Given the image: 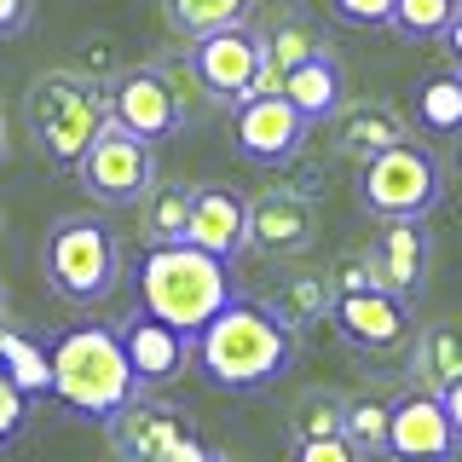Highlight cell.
Instances as JSON below:
<instances>
[{
    "instance_id": "cell-1",
    "label": "cell",
    "mask_w": 462,
    "mask_h": 462,
    "mask_svg": "<svg viewBox=\"0 0 462 462\" xmlns=\"http://www.w3.org/2000/svg\"><path fill=\"white\" fill-rule=\"evenodd\" d=\"M197 375L220 393H260V387L283 382L300 358V329L278 318L272 300L231 295L208 324L197 329Z\"/></svg>"
},
{
    "instance_id": "cell-2",
    "label": "cell",
    "mask_w": 462,
    "mask_h": 462,
    "mask_svg": "<svg viewBox=\"0 0 462 462\" xmlns=\"http://www.w3.org/2000/svg\"><path fill=\"white\" fill-rule=\"evenodd\" d=\"M231 295H237L231 260L197 249V243H151L139 260V307L168 318L185 336H197Z\"/></svg>"
},
{
    "instance_id": "cell-3",
    "label": "cell",
    "mask_w": 462,
    "mask_h": 462,
    "mask_svg": "<svg viewBox=\"0 0 462 462\" xmlns=\"http://www.w3.org/2000/svg\"><path fill=\"white\" fill-rule=\"evenodd\" d=\"M144 393L134 365H127V346L110 324H81L69 336H58L52 346V399H64L76 416L93 422H116Z\"/></svg>"
},
{
    "instance_id": "cell-4",
    "label": "cell",
    "mask_w": 462,
    "mask_h": 462,
    "mask_svg": "<svg viewBox=\"0 0 462 462\" xmlns=\"http://www.w3.org/2000/svg\"><path fill=\"white\" fill-rule=\"evenodd\" d=\"M23 116H29V134H35L41 156L52 168H76L87 144L110 127V93L105 81L81 76V69H47L29 87Z\"/></svg>"
},
{
    "instance_id": "cell-5",
    "label": "cell",
    "mask_w": 462,
    "mask_h": 462,
    "mask_svg": "<svg viewBox=\"0 0 462 462\" xmlns=\"http://www.w3.org/2000/svg\"><path fill=\"white\" fill-rule=\"evenodd\" d=\"M41 278L69 307H98L122 283V243L98 214H64L41 243Z\"/></svg>"
},
{
    "instance_id": "cell-6",
    "label": "cell",
    "mask_w": 462,
    "mask_h": 462,
    "mask_svg": "<svg viewBox=\"0 0 462 462\" xmlns=\"http://www.w3.org/2000/svg\"><path fill=\"white\" fill-rule=\"evenodd\" d=\"M439 197H445V168L416 139H399L375 151L370 162H358V202L375 220H422L428 208H439Z\"/></svg>"
},
{
    "instance_id": "cell-7",
    "label": "cell",
    "mask_w": 462,
    "mask_h": 462,
    "mask_svg": "<svg viewBox=\"0 0 462 462\" xmlns=\"http://www.w3.org/2000/svg\"><path fill=\"white\" fill-rule=\"evenodd\" d=\"M185 81L191 76V64H134V69H116L105 81L110 93V122L127 127V134L162 144L185 127Z\"/></svg>"
},
{
    "instance_id": "cell-8",
    "label": "cell",
    "mask_w": 462,
    "mask_h": 462,
    "mask_svg": "<svg viewBox=\"0 0 462 462\" xmlns=\"http://www.w3.org/2000/svg\"><path fill=\"white\" fill-rule=\"evenodd\" d=\"M76 180H81V191L93 202H105V208H134L156 185V144L110 122L76 162Z\"/></svg>"
},
{
    "instance_id": "cell-9",
    "label": "cell",
    "mask_w": 462,
    "mask_h": 462,
    "mask_svg": "<svg viewBox=\"0 0 462 462\" xmlns=\"http://www.w3.org/2000/svg\"><path fill=\"white\" fill-rule=\"evenodd\" d=\"M185 64H191L197 87L214 105H243V98H254L260 69H266V41L249 23H231V29H214V35H197Z\"/></svg>"
},
{
    "instance_id": "cell-10",
    "label": "cell",
    "mask_w": 462,
    "mask_h": 462,
    "mask_svg": "<svg viewBox=\"0 0 462 462\" xmlns=\"http://www.w3.org/2000/svg\"><path fill=\"white\" fill-rule=\"evenodd\" d=\"M307 134H312V122L289 105L283 93H254V98H243V105H231V144L260 168L295 162Z\"/></svg>"
},
{
    "instance_id": "cell-11",
    "label": "cell",
    "mask_w": 462,
    "mask_h": 462,
    "mask_svg": "<svg viewBox=\"0 0 462 462\" xmlns=\"http://www.w3.org/2000/svg\"><path fill=\"white\" fill-rule=\"evenodd\" d=\"M462 439L451 428V411L433 387H404L387 416V457L393 462H457Z\"/></svg>"
},
{
    "instance_id": "cell-12",
    "label": "cell",
    "mask_w": 462,
    "mask_h": 462,
    "mask_svg": "<svg viewBox=\"0 0 462 462\" xmlns=\"http://www.w3.org/2000/svg\"><path fill=\"white\" fill-rule=\"evenodd\" d=\"M116 336H122V346H127V365H134L139 387H168L173 375L191 365V346H197V336L173 329L168 318H156L144 307L127 312L122 324H116Z\"/></svg>"
},
{
    "instance_id": "cell-13",
    "label": "cell",
    "mask_w": 462,
    "mask_h": 462,
    "mask_svg": "<svg viewBox=\"0 0 462 462\" xmlns=\"http://www.w3.org/2000/svg\"><path fill=\"white\" fill-rule=\"evenodd\" d=\"M336 336L346 346H365V353H387L411 336V300L393 295V289H358V295H336V312H329Z\"/></svg>"
},
{
    "instance_id": "cell-14",
    "label": "cell",
    "mask_w": 462,
    "mask_h": 462,
    "mask_svg": "<svg viewBox=\"0 0 462 462\" xmlns=\"http://www.w3.org/2000/svg\"><path fill=\"white\" fill-rule=\"evenodd\" d=\"M318 237V208L307 191H260L249 202V249L254 254H307Z\"/></svg>"
},
{
    "instance_id": "cell-15",
    "label": "cell",
    "mask_w": 462,
    "mask_h": 462,
    "mask_svg": "<svg viewBox=\"0 0 462 462\" xmlns=\"http://www.w3.org/2000/svg\"><path fill=\"white\" fill-rule=\"evenodd\" d=\"M428 260H433V237H428V226H422V220H382V237L370 243L375 283L411 300L416 289H422Z\"/></svg>"
},
{
    "instance_id": "cell-16",
    "label": "cell",
    "mask_w": 462,
    "mask_h": 462,
    "mask_svg": "<svg viewBox=\"0 0 462 462\" xmlns=\"http://www.w3.org/2000/svg\"><path fill=\"white\" fill-rule=\"evenodd\" d=\"M185 243H197V249H208L220 260H237L249 249V202L231 191V185H197Z\"/></svg>"
},
{
    "instance_id": "cell-17",
    "label": "cell",
    "mask_w": 462,
    "mask_h": 462,
    "mask_svg": "<svg viewBox=\"0 0 462 462\" xmlns=\"http://www.w3.org/2000/svg\"><path fill=\"white\" fill-rule=\"evenodd\" d=\"M283 98L295 105L307 122H324V116H336L341 105H346V69H341V58L336 52H318V58H307V64H295L283 76Z\"/></svg>"
},
{
    "instance_id": "cell-18",
    "label": "cell",
    "mask_w": 462,
    "mask_h": 462,
    "mask_svg": "<svg viewBox=\"0 0 462 462\" xmlns=\"http://www.w3.org/2000/svg\"><path fill=\"white\" fill-rule=\"evenodd\" d=\"M399 139H411V127H404V116L393 105H341L336 110V151L353 156V162H370L375 151H387Z\"/></svg>"
},
{
    "instance_id": "cell-19",
    "label": "cell",
    "mask_w": 462,
    "mask_h": 462,
    "mask_svg": "<svg viewBox=\"0 0 462 462\" xmlns=\"http://www.w3.org/2000/svg\"><path fill=\"white\" fill-rule=\"evenodd\" d=\"M110 428H116V445H122V457H151V462H168V451L185 439L180 416H173L168 404H144V399H134Z\"/></svg>"
},
{
    "instance_id": "cell-20",
    "label": "cell",
    "mask_w": 462,
    "mask_h": 462,
    "mask_svg": "<svg viewBox=\"0 0 462 462\" xmlns=\"http://www.w3.org/2000/svg\"><path fill=\"white\" fill-rule=\"evenodd\" d=\"M260 41H266V69H260V87H254V93H283V76H289V69L324 52V35H318L312 23H300V18H283L278 29H266Z\"/></svg>"
},
{
    "instance_id": "cell-21",
    "label": "cell",
    "mask_w": 462,
    "mask_h": 462,
    "mask_svg": "<svg viewBox=\"0 0 462 462\" xmlns=\"http://www.w3.org/2000/svg\"><path fill=\"white\" fill-rule=\"evenodd\" d=\"M266 300L295 329H312V324H329V312H336V283H329V272H295V278H283Z\"/></svg>"
},
{
    "instance_id": "cell-22",
    "label": "cell",
    "mask_w": 462,
    "mask_h": 462,
    "mask_svg": "<svg viewBox=\"0 0 462 462\" xmlns=\"http://www.w3.org/2000/svg\"><path fill=\"white\" fill-rule=\"evenodd\" d=\"M462 375V324H428L416 336V382L445 393Z\"/></svg>"
},
{
    "instance_id": "cell-23",
    "label": "cell",
    "mask_w": 462,
    "mask_h": 462,
    "mask_svg": "<svg viewBox=\"0 0 462 462\" xmlns=\"http://www.w3.org/2000/svg\"><path fill=\"white\" fill-rule=\"evenodd\" d=\"M191 202H197V185H151L144 197V243H185L191 231Z\"/></svg>"
},
{
    "instance_id": "cell-24",
    "label": "cell",
    "mask_w": 462,
    "mask_h": 462,
    "mask_svg": "<svg viewBox=\"0 0 462 462\" xmlns=\"http://www.w3.org/2000/svg\"><path fill=\"white\" fill-rule=\"evenodd\" d=\"M0 365L12 370V382H18L29 399H47L52 393V353H47V346H35L29 336H18V329H0Z\"/></svg>"
},
{
    "instance_id": "cell-25",
    "label": "cell",
    "mask_w": 462,
    "mask_h": 462,
    "mask_svg": "<svg viewBox=\"0 0 462 462\" xmlns=\"http://www.w3.org/2000/svg\"><path fill=\"white\" fill-rule=\"evenodd\" d=\"M249 6H254V0H162L168 23L180 29L185 41L214 35V29H231V23H243V18H249Z\"/></svg>"
},
{
    "instance_id": "cell-26",
    "label": "cell",
    "mask_w": 462,
    "mask_h": 462,
    "mask_svg": "<svg viewBox=\"0 0 462 462\" xmlns=\"http://www.w3.org/2000/svg\"><path fill=\"white\" fill-rule=\"evenodd\" d=\"M416 116L428 134H462V69L416 87Z\"/></svg>"
},
{
    "instance_id": "cell-27",
    "label": "cell",
    "mask_w": 462,
    "mask_h": 462,
    "mask_svg": "<svg viewBox=\"0 0 462 462\" xmlns=\"http://www.w3.org/2000/svg\"><path fill=\"white\" fill-rule=\"evenodd\" d=\"M387 416H393V399L353 393L346 399V439H353L365 457H387Z\"/></svg>"
},
{
    "instance_id": "cell-28",
    "label": "cell",
    "mask_w": 462,
    "mask_h": 462,
    "mask_svg": "<svg viewBox=\"0 0 462 462\" xmlns=\"http://www.w3.org/2000/svg\"><path fill=\"white\" fill-rule=\"evenodd\" d=\"M457 12H462V0H399L387 29L404 35V41H445V29L457 23Z\"/></svg>"
},
{
    "instance_id": "cell-29",
    "label": "cell",
    "mask_w": 462,
    "mask_h": 462,
    "mask_svg": "<svg viewBox=\"0 0 462 462\" xmlns=\"http://www.w3.org/2000/svg\"><path fill=\"white\" fill-rule=\"evenodd\" d=\"M289 428H295V439H336V433H346V399L312 387V393H300Z\"/></svg>"
},
{
    "instance_id": "cell-30",
    "label": "cell",
    "mask_w": 462,
    "mask_h": 462,
    "mask_svg": "<svg viewBox=\"0 0 462 462\" xmlns=\"http://www.w3.org/2000/svg\"><path fill=\"white\" fill-rule=\"evenodd\" d=\"M23 422H29V393H23L18 382H12V370L0 365V445L18 439Z\"/></svg>"
},
{
    "instance_id": "cell-31",
    "label": "cell",
    "mask_w": 462,
    "mask_h": 462,
    "mask_svg": "<svg viewBox=\"0 0 462 462\" xmlns=\"http://www.w3.org/2000/svg\"><path fill=\"white\" fill-rule=\"evenodd\" d=\"M393 6L399 0H329V12L353 29H387L393 23Z\"/></svg>"
},
{
    "instance_id": "cell-32",
    "label": "cell",
    "mask_w": 462,
    "mask_h": 462,
    "mask_svg": "<svg viewBox=\"0 0 462 462\" xmlns=\"http://www.w3.org/2000/svg\"><path fill=\"white\" fill-rule=\"evenodd\" d=\"M295 462H370V457L358 451L346 433H336V439H300L295 445Z\"/></svg>"
},
{
    "instance_id": "cell-33",
    "label": "cell",
    "mask_w": 462,
    "mask_h": 462,
    "mask_svg": "<svg viewBox=\"0 0 462 462\" xmlns=\"http://www.w3.org/2000/svg\"><path fill=\"white\" fill-rule=\"evenodd\" d=\"M329 283H336V295H358V289H382L375 283V266H370V249L365 254H346L336 272H329Z\"/></svg>"
},
{
    "instance_id": "cell-34",
    "label": "cell",
    "mask_w": 462,
    "mask_h": 462,
    "mask_svg": "<svg viewBox=\"0 0 462 462\" xmlns=\"http://www.w3.org/2000/svg\"><path fill=\"white\" fill-rule=\"evenodd\" d=\"M29 18H35V0H0V41L23 35Z\"/></svg>"
},
{
    "instance_id": "cell-35",
    "label": "cell",
    "mask_w": 462,
    "mask_h": 462,
    "mask_svg": "<svg viewBox=\"0 0 462 462\" xmlns=\"http://www.w3.org/2000/svg\"><path fill=\"white\" fill-rule=\"evenodd\" d=\"M168 462H214V451H208L202 439H191V433H185V439L168 451Z\"/></svg>"
},
{
    "instance_id": "cell-36",
    "label": "cell",
    "mask_w": 462,
    "mask_h": 462,
    "mask_svg": "<svg viewBox=\"0 0 462 462\" xmlns=\"http://www.w3.org/2000/svg\"><path fill=\"white\" fill-rule=\"evenodd\" d=\"M439 399H445V411H451V428H457V439H462V375H457L451 387H445Z\"/></svg>"
},
{
    "instance_id": "cell-37",
    "label": "cell",
    "mask_w": 462,
    "mask_h": 462,
    "mask_svg": "<svg viewBox=\"0 0 462 462\" xmlns=\"http://www.w3.org/2000/svg\"><path fill=\"white\" fill-rule=\"evenodd\" d=\"M445 52H451V64L462 69V12H457V23L445 29Z\"/></svg>"
},
{
    "instance_id": "cell-38",
    "label": "cell",
    "mask_w": 462,
    "mask_h": 462,
    "mask_svg": "<svg viewBox=\"0 0 462 462\" xmlns=\"http://www.w3.org/2000/svg\"><path fill=\"white\" fill-rule=\"evenodd\" d=\"M0 156H6V122H0Z\"/></svg>"
},
{
    "instance_id": "cell-39",
    "label": "cell",
    "mask_w": 462,
    "mask_h": 462,
    "mask_svg": "<svg viewBox=\"0 0 462 462\" xmlns=\"http://www.w3.org/2000/svg\"><path fill=\"white\" fill-rule=\"evenodd\" d=\"M0 312H6V289H0Z\"/></svg>"
},
{
    "instance_id": "cell-40",
    "label": "cell",
    "mask_w": 462,
    "mask_h": 462,
    "mask_svg": "<svg viewBox=\"0 0 462 462\" xmlns=\"http://www.w3.org/2000/svg\"><path fill=\"white\" fill-rule=\"evenodd\" d=\"M214 462H226V457H214Z\"/></svg>"
}]
</instances>
